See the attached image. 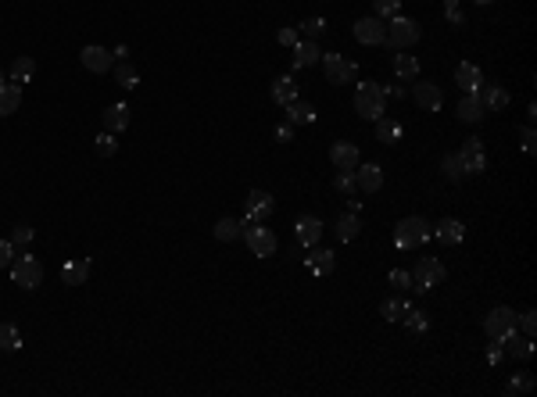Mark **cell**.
<instances>
[{
    "label": "cell",
    "mask_w": 537,
    "mask_h": 397,
    "mask_svg": "<svg viewBox=\"0 0 537 397\" xmlns=\"http://www.w3.org/2000/svg\"><path fill=\"white\" fill-rule=\"evenodd\" d=\"M115 83H118L122 90H133V86L140 83V72L129 65V61H122V65H115Z\"/></svg>",
    "instance_id": "cell-36"
},
{
    "label": "cell",
    "mask_w": 537,
    "mask_h": 397,
    "mask_svg": "<svg viewBox=\"0 0 537 397\" xmlns=\"http://www.w3.org/2000/svg\"><path fill=\"white\" fill-rule=\"evenodd\" d=\"M14 258H18V254H14V244L11 240H0V268H11Z\"/></svg>",
    "instance_id": "cell-48"
},
{
    "label": "cell",
    "mask_w": 537,
    "mask_h": 397,
    "mask_svg": "<svg viewBox=\"0 0 537 397\" xmlns=\"http://www.w3.org/2000/svg\"><path fill=\"white\" fill-rule=\"evenodd\" d=\"M358 233H362V222H358V215H351V212H347V215H340V218H337V240H340V244H351Z\"/></svg>",
    "instance_id": "cell-27"
},
{
    "label": "cell",
    "mask_w": 537,
    "mask_h": 397,
    "mask_svg": "<svg viewBox=\"0 0 537 397\" xmlns=\"http://www.w3.org/2000/svg\"><path fill=\"white\" fill-rule=\"evenodd\" d=\"M445 18H448L451 25H462V22H466V14H462V8H459V0H445Z\"/></svg>",
    "instance_id": "cell-42"
},
{
    "label": "cell",
    "mask_w": 537,
    "mask_h": 397,
    "mask_svg": "<svg viewBox=\"0 0 537 397\" xmlns=\"http://www.w3.org/2000/svg\"><path fill=\"white\" fill-rule=\"evenodd\" d=\"M290 136H294V125H290V122L276 129V140H279V144H290Z\"/></svg>",
    "instance_id": "cell-52"
},
{
    "label": "cell",
    "mask_w": 537,
    "mask_h": 397,
    "mask_svg": "<svg viewBox=\"0 0 537 397\" xmlns=\"http://www.w3.org/2000/svg\"><path fill=\"white\" fill-rule=\"evenodd\" d=\"M355 111L366 122H376L387 115V97H384V86L380 83H358L355 86Z\"/></svg>",
    "instance_id": "cell-1"
},
{
    "label": "cell",
    "mask_w": 537,
    "mask_h": 397,
    "mask_svg": "<svg viewBox=\"0 0 537 397\" xmlns=\"http://www.w3.org/2000/svg\"><path fill=\"white\" fill-rule=\"evenodd\" d=\"M419 36H423L419 22L416 18H405V14H394L390 25H387V43L394 47V51H405V47L419 43Z\"/></svg>",
    "instance_id": "cell-5"
},
{
    "label": "cell",
    "mask_w": 537,
    "mask_h": 397,
    "mask_svg": "<svg viewBox=\"0 0 537 397\" xmlns=\"http://www.w3.org/2000/svg\"><path fill=\"white\" fill-rule=\"evenodd\" d=\"M355 40L366 43V47L387 43V22L376 18V14H369V18H358V22H355Z\"/></svg>",
    "instance_id": "cell-10"
},
{
    "label": "cell",
    "mask_w": 537,
    "mask_h": 397,
    "mask_svg": "<svg viewBox=\"0 0 537 397\" xmlns=\"http://www.w3.org/2000/svg\"><path fill=\"white\" fill-rule=\"evenodd\" d=\"M534 125H523V129H519V147H523V154L527 157H534Z\"/></svg>",
    "instance_id": "cell-44"
},
{
    "label": "cell",
    "mask_w": 537,
    "mask_h": 397,
    "mask_svg": "<svg viewBox=\"0 0 537 397\" xmlns=\"http://www.w3.org/2000/svg\"><path fill=\"white\" fill-rule=\"evenodd\" d=\"M408 308H412V305H408L405 297H387L384 305H380V315H384L387 322H398V319H401V315H405Z\"/></svg>",
    "instance_id": "cell-33"
},
{
    "label": "cell",
    "mask_w": 537,
    "mask_h": 397,
    "mask_svg": "<svg viewBox=\"0 0 537 397\" xmlns=\"http://www.w3.org/2000/svg\"><path fill=\"white\" fill-rule=\"evenodd\" d=\"M430 240V222L419 215H408L398 222V233H394V247L398 251H416Z\"/></svg>",
    "instance_id": "cell-2"
},
{
    "label": "cell",
    "mask_w": 537,
    "mask_h": 397,
    "mask_svg": "<svg viewBox=\"0 0 537 397\" xmlns=\"http://www.w3.org/2000/svg\"><path fill=\"white\" fill-rule=\"evenodd\" d=\"M319 115H315V107L312 104H305V101H290L287 104V122L290 125H308V122H315Z\"/></svg>",
    "instance_id": "cell-26"
},
{
    "label": "cell",
    "mask_w": 537,
    "mask_h": 397,
    "mask_svg": "<svg viewBox=\"0 0 537 397\" xmlns=\"http://www.w3.org/2000/svg\"><path fill=\"white\" fill-rule=\"evenodd\" d=\"M501 358H505V347H501L498 340H495V344H487V361H491V365H498Z\"/></svg>",
    "instance_id": "cell-51"
},
{
    "label": "cell",
    "mask_w": 537,
    "mask_h": 397,
    "mask_svg": "<svg viewBox=\"0 0 537 397\" xmlns=\"http://www.w3.org/2000/svg\"><path fill=\"white\" fill-rule=\"evenodd\" d=\"M11 279H14V287H22V290H36L40 283H43V265L40 258H33V254H18V258L11 261Z\"/></svg>",
    "instance_id": "cell-3"
},
{
    "label": "cell",
    "mask_w": 537,
    "mask_h": 397,
    "mask_svg": "<svg viewBox=\"0 0 537 397\" xmlns=\"http://www.w3.org/2000/svg\"><path fill=\"white\" fill-rule=\"evenodd\" d=\"M83 65H86V72H93V75H104V72H112V51H104V47H97V43H90V47H83Z\"/></svg>",
    "instance_id": "cell-12"
},
{
    "label": "cell",
    "mask_w": 537,
    "mask_h": 397,
    "mask_svg": "<svg viewBox=\"0 0 537 397\" xmlns=\"http://www.w3.org/2000/svg\"><path fill=\"white\" fill-rule=\"evenodd\" d=\"M93 151H97L101 157H112V154L118 151V144H115V133H101L97 140H93Z\"/></svg>",
    "instance_id": "cell-39"
},
{
    "label": "cell",
    "mask_w": 537,
    "mask_h": 397,
    "mask_svg": "<svg viewBox=\"0 0 537 397\" xmlns=\"http://www.w3.org/2000/svg\"><path fill=\"white\" fill-rule=\"evenodd\" d=\"M244 240L251 247V254H258V258H273L276 254V233L273 229H265L262 222H247V229H244Z\"/></svg>",
    "instance_id": "cell-8"
},
{
    "label": "cell",
    "mask_w": 537,
    "mask_h": 397,
    "mask_svg": "<svg viewBox=\"0 0 537 397\" xmlns=\"http://www.w3.org/2000/svg\"><path fill=\"white\" fill-rule=\"evenodd\" d=\"M408 276H412V287H416L419 294H430L434 287H440V283H445L448 272H445V265H440L437 258H419L416 268H412Z\"/></svg>",
    "instance_id": "cell-6"
},
{
    "label": "cell",
    "mask_w": 537,
    "mask_h": 397,
    "mask_svg": "<svg viewBox=\"0 0 537 397\" xmlns=\"http://www.w3.org/2000/svg\"><path fill=\"white\" fill-rule=\"evenodd\" d=\"M390 287H398V290L405 294L408 287H412V276H408L405 268H394V272H390Z\"/></svg>",
    "instance_id": "cell-45"
},
{
    "label": "cell",
    "mask_w": 537,
    "mask_h": 397,
    "mask_svg": "<svg viewBox=\"0 0 537 397\" xmlns=\"http://www.w3.org/2000/svg\"><path fill=\"white\" fill-rule=\"evenodd\" d=\"M394 75H398V79H405V83H408V79H412V83H416V79H419V61L398 51V57H394Z\"/></svg>",
    "instance_id": "cell-29"
},
{
    "label": "cell",
    "mask_w": 537,
    "mask_h": 397,
    "mask_svg": "<svg viewBox=\"0 0 537 397\" xmlns=\"http://www.w3.org/2000/svg\"><path fill=\"white\" fill-rule=\"evenodd\" d=\"M273 101L283 104V107H287L290 101H297V83H294L290 75H279L276 83H273Z\"/></svg>",
    "instance_id": "cell-25"
},
{
    "label": "cell",
    "mask_w": 537,
    "mask_h": 397,
    "mask_svg": "<svg viewBox=\"0 0 537 397\" xmlns=\"http://www.w3.org/2000/svg\"><path fill=\"white\" fill-rule=\"evenodd\" d=\"M33 75H36V61L33 57H14V65H11V79L14 83H33Z\"/></svg>",
    "instance_id": "cell-31"
},
{
    "label": "cell",
    "mask_w": 537,
    "mask_h": 397,
    "mask_svg": "<svg viewBox=\"0 0 537 397\" xmlns=\"http://www.w3.org/2000/svg\"><path fill=\"white\" fill-rule=\"evenodd\" d=\"M505 344H509V355L512 358H519V361H530L534 358V337H516V333H512Z\"/></svg>",
    "instance_id": "cell-30"
},
{
    "label": "cell",
    "mask_w": 537,
    "mask_h": 397,
    "mask_svg": "<svg viewBox=\"0 0 537 397\" xmlns=\"http://www.w3.org/2000/svg\"><path fill=\"white\" fill-rule=\"evenodd\" d=\"M273 208H276L273 194H265V190H251L247 201H244V222H265L268 215H273Z\"/></svg>",
    "instance_id": "cell-11"
},
{
    "label": "cell",
    "mask_w": 537,
    "mask_h": 397,
    "mask_svg": "<svg viewBox=\"0 0 537 397\" xmlns=\"http://www.w3.org/2000/svg\"><path fill=\"white\" fill-rule=\"evenodd\" d=\"M294 229H297V244H301V247H315L323 240V222L315 215H301L294 222Z\"/></svg>",
    "instance_id": "cell-16"
},
{
    "label": "cell",
    "mask_w": 537,
    "mask_h": 397,
    "mask_svg": "<svg viewBox=\"0 0 537 397\" xmlns=\"http://www.w3.org/2000/svg\"><path fill=\"white\" fill-rule=\"evenodd\" d=\"M22 104V83H11V86H0V118L14 115Z\"/></svg>",
    "instance_id": "cell-24"
},
{
    "label": "cell",
    "mask_w": 537,
    "mask_h": 397,
    "mask_svg": "<svg viewBox=\"0 0 537 397\" xmlns=\"http://www.w3.org/2000/svg\"><path fill=\"white\" fill-rule=\"evenodd\" d=\"M86 272H90V261H68L61 279H65V287H79V283L86 279Z\"/></svg>",
    "instance_id": "cell-34"
},
{
    "label": "cell",
    "mask_w": 537,
    "mask_h": 397,
    "mask_svg": "<svg viewBox=\"0 0 537 397\" xmlns=\"http://www.w3.org/2000/svg\"><path fill=\"white\" fill-rule=\"evenodd\" d=\"M358 172H355V183H358V190H366V194H376V190L384 186V168L380 165H355Z\"/></svg>",
    "instance_id": "cell-19"
},
{
    "label": "cell",
    "mask_w": 537,
    "mask_h": 397,
    "mask_svg": "<svg viewBox=\"0 0 537 397\" xmlns=\"http://www.w3.org/2000/svg\"><path fill=\"white\" fill-rule=\"evenodd\" d=\"M376 4V18H394L401 14V0H373Z\"/></svg>",
    "instance_id": "cell-41"
},
{
    "label": "cell",
    "mask_w": 537,
    "mask_h": 397,
    "mask_svg": "<svg viewBox=\"0 0 537 397\" xmlns=\"http://www.w3.org/2000/svg\"><path fill=\"white\" fill-rule=\"evenodd\" d=\"M455 115H459V122H466V125H477V122H484L487 111H484L477 93H466V97L459 101V107H455Z\"/></svg>",
    "instance_id": "cell-20"
},
{
    "label": "cell",
    "mask_w": 537,
    "mask_h": 397,
    "mask_svg": "<svg viewBox=\"0 0 537 397\" xmlns=\"http://www.w3.org/2000/svg\"><path fill=\"white\" fill-rule=\"evenodd\" d=\"M376 133H380V144H398L401 140V122H394V118H376Z\"/></svg>",
    "instance_id": "cell-32"
},
{
    "label": "cell",
    "mask_w": 537,
    "mask_h": 397,
    "mask_svg": "<svg viewBox=\"0 0 537 397\" xmlns=\"http://www.w3.org/2000/svg\"><path fill=\"white\" fill-rule=\"evenodd\" d=\"M319 61H323V72H326V79H329L334 86H347V83H355L358 65H355L351 57H344V54H323Z\"/></svg>",
    "instance_id": "cell-7"
},
{
    "label": "cell",
    "mask_w": 537,
    "mask_h": 397,
    "mask_svg": "<svg viewBox=\"0 0 537 397\" xmlns=\"http://www.w3.org/2000/svg\"><path fill=\"white\" fill-rule=\"evenodd\" d=\"M301 29H305V36H308V40H319V36H323V29H326V22H323V18H308V22H301Z\"/></svg>",
    "instance_id": "cell-46"
},
{
    "label": "cell",
    "mask_w": 537,
    "mask_h": 397,
    "mask_svg": "<svg viewBox=\"0 0 537 397\" xmlns=\"http://www.w3.org/2000/svg\"><path fill=\"white\" fill-rule=\"evenodd\" d=\"M276 40H279L283 47H294V43H297V29H290V25H287V29H279Z\"/></svg>",
    "instance_id": "cell-50"
},
{
    "label": "cell",
    "mask_w": 537,
    "mask_h": 397,
    "mask_svg": "<svg viewBox=\"0 0 537 397\" xmlns=\"http://www.w3.org/2000/svg\"><path fill=\"white\" fill-rule=\"evenodd\" d=\"M319 57H323V51H319L315 40H297L294 43V68H312Z\"/></svg>",
    "instance_id": "cell-22"
},
{
    "label": "cell",
    "mask_w": 537,
    "mask_h": 397,
    "mask_svg": "<svg viewBox=\"0 0 537 397\" xmlns=\"http://www.w3.org/2000/svg\"><path fill=\"white\" fill-rule=\"evenodd\" d=\"M477 97H480L484 111H505V107H509V90L498 86V83H484L477 90Z\"/></svg>",
    "instance_id": "cell-18"
},
{
    "label": "cell",
    "mask_w": 537,
    "mask_h": 397,
    "mask_svg": "<svg viewBox=\"0 0 537 397\" xmlns=\"http://www.w3.org/2000/svg\"><path fill=\"white\" fill-rule=\"evenodd\" d=\"M455 83L462 86V93H477L484 86V72L473 65V61H462V65L455 68Z\"/></svg>",
    "instance_id": "cell-21"
},
{
    "label": "cell",
    "mask_w": 537,
    "mask_h": 397,
    "mask_svg": "<svg viewBox=\"0 0 537 397\" xmlns=\"http://www.w3.org/2000/svg\"><path fill=\"white\" fill-rule=\"evenodd\" d=\"M534 390V376L530 372H516L509 383H505V394H530Z\"/></svg>",
    "instance_id": "cell-38"
},
{
    "label": "cell",
    "mask_w": 537,
    "mask_h": 397,
    "mask_svg": "<svg viewBox=\"0 0 537 397\" xmlns=\"http://www.w3.org/2000/svg\"><path fill=\"white\" fill-rule=\"evenodd\" d=\"M212 233H215V240H223V244H233L236 236H244V226H240V222H236V218H218Z\"/></svg>",
    "instance_id": "cell-28"
},
{
    "label": "cell",
    "mask_w": 537,
    "mask_h": 397,
    "mask_svg": "<svg viewBox=\"0 0 537 397\" xmlns=\"http://www.w3.org/2000/svg\"><path fill=\"white\" fill-rule=\"evenodd\" d=\"M401 319H405V326H408V329H412V333H423L426 326H430V322H426V315H423L419 308H408V311L401 315Z\"/></svg>",
    "instance_id": "cell-40"
},
{
    "label": "cell",
    "mask_w": 537,
    "mask_h": 397,
    "mask_svg": "<svg viewBox=\"0 0 537 397\" xmlns=\"http://www.w3.org/2000/svg\"><path fill=\"white\" fill-rule=\"evenodd\" d=\"M440 172H445V179L451 183H459L466 172H462V162H459V154H445V162H440Z\"/></svg>",
    "instance_id": "cell-37"
},
{
    "label": "cell",
    "mask_w": 537,
    "mask_h": 397,
    "mask_svg": "<svg viewBox=\"0 0 537 397\" xmlns=\"http://www.w3.org/2000/svg\"><path fill=\"white\" fill-rule=\"evenodd\" d=\"M477 4H484V8H487V4H495V0H477Z\"/></svg>",
    "instance_id": "cell-54"
},
{
    "label": "cell",
    "mask_w": 537,
    "mask_h": 397,
    "mask_svg": "<svg viewBox=\"0 0 537 397\" xmlns=\"http://www.w3.org/2000/svg\"><path fill=\"white\" fill-rule=\"evenodd\" d=\"M11 244H14V247H29V244H33V229H29V226H18V229L11 233Z\"/></svg>",
    "instance_id": "cell-47"
},
{
    "label": "cell",
    "mask_w": 537,
    "mask_h": 397,
    "mask_svg": "<svg viewBox=\"0 0 537 397\" xmlns=\"http://www.w3.org/2000/svg\"><path fill=\"white\" fill-rule=\"evenodd\" d=\"M484 333L491 340H498V344H505L516 333V311L512 308H505V305H498V308H491L484 315Z\"/></svg>",
    "instance_id": "cell-4"
},
{
    "label": "cell",
    "mask_w": 537,
    "mask_h": 397,
    "mask_svg": "<svg viewBox=\"0 0 537 397\" xmlns=\"http://www.w3.org/2000/svg\"><path fill=\"white\" fill-rule=\"evenodd\" d=\"M384 97H405V86H384Z\"/></svg>",
    "instance_id": "cell-53"
},
{
    "label": "cell",
    "mask_w": 537,
    "mask_h": 397,
    "mask_svg": "<svg viewBox=\"0 0 537 397\" xmlns=\"http://www.w3.org/2000/svg\"><path fill=\"white\" fill-rule=\"evenodd\" d=\"M129 125V107L125 104H108L104 107V133H122Z\"/></svg>",
    "instance_id": "cell-23"
},
{
    "label": "cell",
    "mask_w": 537,
    "mask_h": 397,
    "mask_svg": "<svg viewBox=\"0 0 537 397\" xmlns=\"http://www.w3.org/2000/svg\"><path fill=\"white\" fill-rule=\"evenodd\" d=\"M329 162L337 165V172H355V165H358V144H351V140H337V144L329 147Z\"/></svg>",
    "instance_id": "cell-13"
},
{
    "label": "cell",
    "mask_w": 537,
    "mask_h": 397,
    "mask_svg": "<svg viewBox=\"0 0 537 397\" xmlns=\"http://www.w3.org/2000/svg\"><path fill=\"white\" fill-rule=\"evenodd\" d=\"M412 97L423 111H437L440 104H445V97H440V86L430 83V79H419V83L412 86Z\"/></svg>",
    "instance_id": "cell-14"
},
{
    "label": "cell",
    "mask_w": 537,
    "mask_h": 397,
    "mask_svg": "<svg viewBox=\"0 0 537 397\" xmlns=\"http://www.w3.org/2000/svg\"><path fill=\"white\" fill-rule=\"evenodd\" d=\"M516 322L523 326V337H534V329H537V311H523Z\"/></svg>",
    "instance_id": "cell-49"
},
{
    "label": "cell",
    "mask_w": 537,
    "mask_h": 397,
    "mask_svg": "<svg viewBox=\"0 0 537 397\" xmlns=\"http://www.w3.org/2000/svg\"><path fill=\"white\" fill-rule=\"evenodd\" d=\"M305 265H308V272H315V276H334V268H337V254L315 244V247H312V254L305 258Z\"/></svg>",
    "instance_id": "cell-15"
},
{
    "label": "cell",
    "mask_w": 537,
    "mask_h": 397,
    "mask_svg": "<svg viewBox=\"0 0 537 397\" xmlns=\"http://www.w3.org/2000/svg\"><path fill=\"white\" fill-rule=\"evenodd\" d=\"M334 183H337V190H340V194H355V190H358V183H355V172H337V179H334Z\"/></svg>",
    "instance_id": "cell-43"
},
{
    "label": "cell",
    "mask_w": 537,
    "mask_h": 397,
    "mask_svg": "<svg viewBox=\"0 0 537 397\" xmlns=\"http://www.w3.org/2000/svg\"><path fill=\"white\" fill-rule=\"evenodd\" d=\"M459 162H462V172L466 176H480L487 168V154H484V140L480 136H469L462 151H459Z\"/></svg>",
    "instance_id": "cell-9"
},
{
    "label": "cell",
    "mask_w": 537,
    "mask_h": 397,
    "mask_svg": "<svg viewBox=\"0 0 537 397\" xmlns=\"http://www.w3.org/2000/svg\"><path fill=\"white\" fill-rule=\"evenodd\" d=\"M22 347V333L11 322H0V351H18Z\"/></svg>",
    "instance_id": "cell-35"
},
{
    "label": "cell",
    "mask_w": 537,
    "mask_h": 397,
    "mask_svg": "<svg viewBox=\"0 0 537 397\" xmlns=\"http://www.w3.org/2000/svg\"><path fill=\"white\" fill-rule=\"evenodd\" d=\"M462 236H466V226H462L459 218H440L437 226H434V240H437V244H445V247L462 244Z\"/></svg>",
    "instance_id": "cell-17"
}]
</instances>
